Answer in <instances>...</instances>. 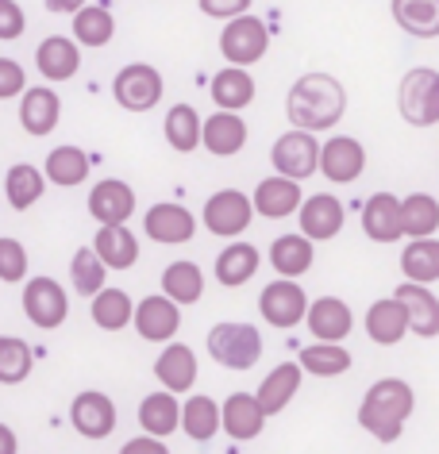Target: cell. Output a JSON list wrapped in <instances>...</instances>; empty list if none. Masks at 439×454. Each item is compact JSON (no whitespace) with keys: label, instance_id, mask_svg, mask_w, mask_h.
Wrapping results in <instances>:
<instances>
[{"label":"cell","instance_id":"cell-1","mask_svg":"<svg viewBox=\"0 0 439 454\" xmlns=\"http://www.w3.org/2000/svg\"><path fill=\"white\" fill-rule=\"evenodd\" d=\"M286 116L297 131H332L340 128V120L347 116V89L340 77L332 74H305L289 85L286 93Z\"/></svg>","mask_w":439,"mask_h":454},{"label":"cell","instance_id":"cell-2","mask_svg":"<svg viewBox=\"0 0 439 454\" xmlns=\"http://www.w3.org/2000/svg\"><path fill=\"white\" fill-rule=\"evenodd\" d=\"M412 412H416L412 385L404 378H381L363 393V404H358V427L378 442H397Z\"/></svg>","mask_w":439,"mask_h":454},{"label":"cell","instance_id":"cell-3","mask_svg":"<svg viewBox=\"0 0 439 454\" xmlns=\"http://www.w3.org/2000/svg\"><path fill=\"white\" fill-rule=\"evenodd\" d=\"M208 355L212 362H220L223 370H251L263 358V335H258L255 324H239V320H223L208 332Z\"/></svg>","mask_w":439,"mask_h":454},{"label":"cell","instance_id":"cell-4","mask_svg":"<svg viewBox=\"0 0 439 454\" xmlns=\"http://www.w3.org/2000/svg\"><path fill=\"white\" fill-rule=\"evenodd\" d=\"M397 112L412 128H435L439 123V70L412 66L397 85Z\"/></svg>","mask_w":439,"mask_h":454},{"label":"cell","instance_id":"cell-5","mask_svg":"<svg viewBox=\"0 0 439 454\" xmlns=\"http://www.w3.org/2000/svg\"><path fill=\"white\" fill-rule=\"evenodd\" d=\"M270 51V27L263 24L258 16H239L231 20V24H223L220 31V54L228 66H239V70H247V66H258L266 59Z\"/></svg>","mask_w":439,"mask_h":454},{"label":"cell","instance_id":"cell-6","mask_svg":"<svg viewBox=\"0 0 439 454\" xmlns=\"http://www.w3.org/2000/svg\"><path fill=\"white\" fill-rule=\"evenodd\" d=\"M162 93H166V82H162V74L154 70L151 62L123 66V70L116 74V82H112V97H116V105L123 112H151V108H159Z\"/></svg>","mask_w":439,"mask_h":454},{"label":"cell","instance_id":"cell-7","mask_svg":"<svg viewBox=\"0 0 439 454\" xmlns=\"http://www.w3.org/2000/svg\"><path fill=\"white\" fill-rule=\"evenodd\" d=\"M270 162H274V174L278 177H289V181H305L312 177L320 169V143H317V135H309V131H286V135H278L274 146H270Z\"/></svg>","mask_w":439,"mask_h":454},{"label":"cell","instance_id":"cell-8","mask_svg":"<svg viewBox=\"0 0 439 454\" xmlns=\"http://www.w3.org/2000/svg\"><path fill=\"white\" fill-rule=\"evenodd\" d=\"M200 223H205L212 235H220V239H239L247 227L255 223V204L239 189H220L205 200Z\"/></svg>","mask_w":439,"mask_h":454},{"label":"cell","instance_id":"cell-9","mask_svg":"<svg viewBox=\"0 0 439 454\" xmlns=\"http://www.w3.org/2000/svg\"><path fill=\"white\" fill-rule=\"evenodd\" d=\"M258 312H263V320L270 327H281V332H293L297 324H305L309 316V297L305 289L297 286V281H270V286H263V293H258Z\"/></svg>","mask_w":439,"mask_h":454},{"label":"cell","instance_id":"cell-10","mask_svg":"<svg viewBox=\"0 0 439 454\" xmlns=\"http://www.w3.org/2000/svg\"><path fill=\"white\" fill-rule=\"evenodd\" d=\"M131 327L143 343L166 347V343L177 339V332H182V309H177L170 297H162V293H151V297H143L139 304H135Z\"/></svg>","mask_w":439,"mask_h":454},{"label":"cell","instance_id":"cell-11","mask_svg":"<svg viewBox=\"0 0 439 454\" xmlns=\"http://www.w3.org/2000/svg\"><path fill=\"white\" fill-rule=\"evenodd\" d=\"M24 316L39 332H54L70 316V297L54 278H27L24 286Z\"/></svg>","mask_w":439,"mask_h":454},{"label":"cell","instance_id":"cell-12","mask_svg":"<svg viewBox=\"0 0 439 454\" xmlns=\"http://www.w3.org/2000/svg\"><path fill=\"white\" fill-rule=\"evenodd\" d=\"M320 174L332 185H355L366 174V146L355 135H328L320 143Z\"/></svg>","mask_w":439,"mask_h":454},{"label":"cell","instance_id":"cell-13","mask_svg":"<svg viewBox=\"0 0 439 454\" xmlns=\"http://www.w3.org/2000/svg\"><path fill=\"white\" fill-rule=\"evenodd\" d=\"M297 223H301V235H305L309 243H332L347 223V208L335 192H312V197L301 200Z\"/></svg>","mask_w":439,"mask_h":454},{"label":"cell","instance_id":"cell-14","mask_svg":"<svg viewBox=\"0 0 439 454\" xmlns=\"http://www.w3.org/2000/svg\"><path fill=\"white\" fill-rule=\"evenodd\" d=\"M70 424L74 431L82 439H108L112 431H116L120 424V416H116V404H112V396L108 393H100V389H82L70 401Z\"/></svg>","mask_w":439,"mask_h":454},{"label":"cell","instance_id":"cell-15","mask_svg":"<svg viewBox=\"0 0 439 454\" xmlns=\"http://www.w3.org/2000/svg\"><path fill=\"white\" fill-rule=\"evenodd\" d=\"M143 231L151 243H162V247H185L189 239L197 235V215L177 200H162V204H151L143 215Z\"/></svg>","mask_w":439,"mask_h":454},{"label":"cell","instance_id":"cell-16","mask_svg":"<svg viewBox=\"0 0 439 454\" xmlns=\"http://www.w3.org/2000/svg\"><path fill=\"white\" fill-rule=\"evenodd\" d=\"M305 324L317 343H343L355 332V312L343 297H317V301H309Z\"/></svg>","mask_w":439,"mask_h":454},{"label":"cell","instance_id":"cell-17","mask_svg":"<svg viewBox=\"0 0 439 454\" xmlns=\"http://www.w3.org/2000/svg\"><path fill=\"white\" fill-rule=\"evenodd\" d=\"M89 215L100 223V227H112V223H128L135 215V189L120 177H105L89 189Z\"/></svg>","mask_w":439,"mask_h":454},{"label":"cell","instance_id":"cell-18","mask_svg":"<svg viewBox=\"0 0 439 454\" xmlns=\"http://www.w3.org/2000/svg\"><path fill=\"white\" fill-rule=\"evenodd\" d=\"M301 200H305V192H301L297 181L289 177H263L251 192V204H255V215H263V220H289V215H297Z\"/></svg>","mask_w":439,"mask_h":454},{"label":"cell","instance_id":"cell-19","mask_svg":"<svg viewBox=\"0 0 439 454\" xmlns=\"http://www.w3.org/2000/svg\"><path fill=\"white\" fill-rule=\"evenodd\" d=\"M363 231L370 243H401L404 231H401V197L393 192H374L366 204H363Z\"/></svg>","mask_w":439,"mask_h":454},{"label":"cell","instance_id":"cell-20","mask_svg":"<svg viewBox=\"0 0 439 454\" xmlns=\"http://www.w3.org/2000/svg\"><path fill=\"white\" fill-rule=\"evenodd\" d=\"M154 378H159V385L166 393H189L197 385V355H193V347H185V343H166L162 347V355L154 358Z\"/></svg>","mask_w":439,"mask_h":454},{"label":"cell","instance_id":"cell-21","mask_svg":"<svg viewBox=\"0 0 439 454\" xmlns=\"http://www.w3.org/2000/svg\"><path fill=\"white\" fill-rule=\"evenodd\" d=\"M247 120L239 112H212L200 128V146L216 158H235L247 146Z\"/></svg>","mask_w":439,"mask_h":454},{"label":"cell","instance_id":"cell-22","mask_svg":"<svg viewBox=\"0 0 439 454\" xmlns=\"http://www.w3.org/2000/svg\"><path fill=\"white\" fill-rule=\"evenodd\" d=\"M393 297L401 301L404 316H409V332L412 335H420V339H435L439 335V297L432 289L404 281V286L393 289Z\"/></svg>","mask_w":439,"mask_h":454},{"label":"cell","instance_id":"cell-23","mask_svg":"<svg viewBox=\"0 0 439 454\" xmlns=\"http://www.w3.org/2000/svg\"><path fill=\"white\" fill-rule=\"evenodd\" d=\"M263 427H266V412L258 408L255 393H231L220 404V431H228V439L251 442L263 435Z\"/></svg>","mask_w":439,"mask_h":454},{"label":"cell","instance_id":"cell-24","mask_svg":"<svg viewBox=\"0 0 439 454\" xmlns=\"http://www.w3.org/2000/svg\"><path fill=\"white\" fill-rule=\"evenodd\" d=\"M301 381H305V370H301L297 362H278V366L266 373L263 385H258V393H255V401L266 412V419L278 416V412H286L289 401L301 389Z\"/></svg>","mask_w":439,"mask_h":454},{"label":"cell","instance_id":"cell-25","mask_svg":"<svg viewBox=\"0 0 439 454\" xmlns=\"http://www.w3.org/2000/svg\"><path fill=\"white\" fill-rule=\"evenodd\" d=\"M59 120H62V100H59L54 89L35 85L20 97V123H24L27 135L43 139V135H51L54 128H59Z\"/></svg>","mask_w":439,"mask_h":454},{"label":"cell","instance_id":"cell-26","mask_svg":"<svg viewBox=\"0 0 439 454\" xmlns=\"http://www.w3.org/2000/svg\"><path fill=\"white\" fill-rule=\"evenodd\" d=\"M35 70L47 82H70L82 70V47L70 35H47L35 51Z\"/></svg>","mask_w":439,"mask_h":454},{"label":"cell","instance_id":"cell-27","mask_svg":"<svg viewBox=\"0 0 439 454\" xmlns=\"http://www.w3.org/2000/svg\"><path fill=\"white\" fill-rule=\"evenodd\" d=\"M93 254L105 262L108 270H131L139 262V239L128 223H112V227H97L93 235Z\"/></svg>","mask_w":439,"mask_h":454},{"label":"cell","instance_id":"cell-28","mask_svg":"<svg viewBox=\"0 0 439 454\" xmlns=\"http://www.w3.org/2000/svg\"><path fill=\"white\" fill-rule=\"evenodd\" d=\"M139 427L143 435L151 439H170L177 427H182V401L174 393H146L139 401Z\"/></svg>","mask_w":439,"mask_h":454},{"label":"cell","instance_id":"cell-29","mask_svg":"<svg viewBox=\"0 0 439 454\" xmlns=\"http://www.w3.org/2000/svg\"><path fill=\"white\" fill-rule=\"evenodd\" d=\"M312 262H317V243H309L305 235H278L274 243H270V266L278 270V278L286 281H297L305 278Z\"/></svg>","mask_w":439,"mask_h":454},{"label":"cell","instance_id":"cell-30","mask_svg":"<svg viewBox=\"0 0 439 454\" xmlns=\"http://www.w3.org/2000/svg\"><path fill=\"white\" fill-rule=\"evenodd\" d=\"M366 335L378 347H397L409 335V316H404L397 297H381L366 309Z\"/></svg>","mask_w":439,"mask_h":454},{"label":"cell","instance_id":"cell-31","mask_svg":"<svg viewBox=\"0 0 439 454\" xmlns=\"http://www.w3.org/2000/svg\"><path fill=\"white\" fill-rule=\"evenodd\" d=\"M258 266H263V254H258V247L251 243H228L223 251L216 254V266H212V274H216V281L223 289H239L247 286Z\"/></svg>","mask_w":439,"mask_h":454},{"label":"cell","instance_id":"cell-32","mask_svg":"<svg viewBox=\"0 0 439 454\" xmlns=\"http://www.w3.org/2000/svg\"><path fill=\"white\" fill-rule=\"evenodd\" d=\"M208 93H212V100H216V108H220V112H243L247 105H255L258 85H255L251 70L228 66V70H220L216 77H212Z\"/></svg>","mask_w":439,"mask_h":454},{"label":"cell","instance_id":"cell-33","mask_svg":"<svg viewBox=\"0 0 439 454\" xmlns=\"http://www.w3.org/2000/svg\"><path fill=\"white\" fill-rule=\"evenodd\" d=\"M162 297H170L177 309H185V304H197L205 297V270L197 262H189V258H177L162 270Z\"/></svg>","mask_w":439,"mask_h":454},{"label":"cell","instance_id":"cell-34","mask_svg":"<svg viewBox=\"0 0 439 454\" xmlns=\"http://www.w3.org/2000/svg\"><path fill=\"white\" fill-rule=\"evenodd\" d=\"M89 154L82 151V146L66 143V146H54V151L47 154V166H43V177H47V185H59V189H77L85 185L89 177Z\"/></svg>","mask_w":439,"mask_h":454},{"label":"cell","instance_id":"cell-35","mask_svg":"<svg viewBox=\"0 0 439 454\" xmlns=\"http://www.w3.org/2000/svg\"><path fill=\"white\" fill-rule=\"evenodd\" d=\"M397 27L412 39H439V0H389Z\"/></svg>","mask_w":439,"mask_h":454},{"label":"cell","instance_id":"cell-36","mask_svg":"<svg viewBox=\"0 0 439 454\" xmlns=\"http://www.w3.org/2000/svg\"><path fill=\"white\" fill-rule=\"evenodd\" d=\"M401 231H404V239H435L439 200L432 192H409L401 200Z\"/></svg>","mask_w":439,"mask_h":454},{"label":"cell","instance_id":"cell-37","mask_svg":"<svg viewBox=\"0 0 439 454\" xmlns=\"http://www.w3.org/2000/svg\"><path fill=\"white\" fill-rule=\"evenodd\" d=\"M43 192H47V177H43L39 166L16 162V166L4 174V197H8V204H12L16 212L35 208V204L43 200Z\"/></svg>","mask_w":439,"mask_h":454},{"label":"cell","instance_id":"cell-38","mask_svg":"<svg viewBox=\"0 0 439 454\" xmlns=\"http://www.w3.org/2000/svg\"><path fill=\"white\" fill-rule=\"evenodd\" d=\"M89 316H93V324L100 327V332H123V327H131L135 301L123 289L105 286L93 301H89Z\"/></svg>","mask_w":439,"mask_h":454},{"label":"cell","instance_id":"cell-39","mask_svg":"<svg viewBox=\"0 0 439 454\" xmlns=\"http://www.w3.org/2000/svg\"><path fill=\"white\" fill-rule=\"evenodd\" d=\"M351 350L343 343H312V347H301L297 355V366L309 373V378H343L351 370Z\"/></svg>","mask_w":439,"mask_h":454},{"label":"cell","instance_id":"cell-40","mask_svg":"<svg viewBox=\"0 0 439 454\" xmlns=\"http://www.w3.org/2000/svg\"><path fill=\"white\" fill-rule=\"evenodd\" d=\"M200 128H205V120H200V112L193 105H174L166 112L162 135H166V143H170V151L193 154L200 146Z\"/></svg>","mask_w":439,"mask_h":454},{"label":"cell","instance_id":"cell-41","mask_svg":"<svg viewBox=\"0 0 439 454\" xmlns=\"http://www.w3.org/2000/svg\"><path fill=\"white\" fill-rule=\"evenodd\" d=\"M401 274L412 286H435L439 281V239H409L401 251Z\"/></svg>","mask_w":439,"mask_h":454},{"label":"cell","instance_id":"cell-42","mask_svg":"<svg viewBox=\"0 0 439 454\" xmlns=\"http://www.w3.org/2000/svg\"><path fill=\"white\" fill-rule=\"evenodd\" d=\"M112 35H116V16L108 12L105 4H85L82 12L74 16V43L89 51L108 47Z\"/></svg>","mask_w":439,"mask_h":454},{"label":"cell","instance_id":"cell-43","mask_svg":"<svg viewBox=\"0 0 439 454\" xmlns=\"http://www.w3.org/2000/svg\"><path fill=\"white\" fill-rule=\"evenodd\" d=\"M182 431L193 442H208L220 431V404L205 393H193L189 401H182Z\"/></svg>","mask_w":439,"mask_h":454},{"label":"cell","instance_id":"cell-44","mask_svg":"<svg viewBox=\"0 0 439 454\" xmlns=\"http://www.w3.org/2000/svg\"><path fill=\"white\" fill-rule=\"evenodd\" d=\"M70 281H74V293L93 301L100 289L108 286V266L93 254V247H77L74 258H70Z\"/></svg>","mask_w":439,"mask_h":454},{"label":"cell","instance_id":"cell-45","mask_svg":"<svg viewBox=\"0 0 439 454\" xmlns=\"http://www.w3.org/2000/svg\"><path fill=\"white\" fill-rule=\"evenodd\" d=\"M31 347L20 335H0V385H20L31 378Z\"/></svg>","mask_w":439,"mask_h":454},{"label":"cell","instance_id":"cell-46","mask_svg":"<svg viewBox=\"0 0 439 454\" xmlns=\"http://www.w3.org/2000/svg\"><path fill=\"white\" fill-rule=\"evenodd\" d=\"M0 281L4 286L27 281V247L12 235H0Z\"/></svg>","mask_w":439,"mask_h":454},{"label":"cell","instance_id":"cell-47","mask_svg":"<svg viewBox=\"0 0 439 454\" xmlns=\"http://www.w3.org/2000/svg\"><path fill=\"white\" fill-rule=\"evenodd\" d=\"M27 93V74L16 59H0V100H16Z\"/></svg>","mask_w":439,"mask_h":454},{"label":"cell","instance_id":"cell-48","mask_svg":"<svg viewBox=\"0 0 439 454\" xmlns=\"http://www.w3.org/2000/svg\"><path fill=\"white\" fill-rule=\"evenodd\" d=\"M255 0H197V8L205 12L208 20H223V24H231V20H239L251 12Z\"/></svg>","mask_w":439,"mask_h":454},{"label":"cell","instance_id":"cell-49","mask_svg":"<svg viewBox=\"0 0 439 454\" xmlns=\"http://www.w3.org/2000/svg\"><path fill=\"white\" fill-rule=\"evenodd\" d=\"M27 31V16L16 0H0V43H12Z\"/></svg>","mask_w":439,"mask_h":454},{"label":"cell","instance_id":"cell-50","mask_svg":"<svg viewBox=\"0 0 439 454\" xmlns=\"http://www.w3.org/2000/svg\"><path fill=\"white\" fill-rule=\"evenodd\" d=\"M120 454H170V447H166V439L139 435V439H128V442H123Z\"/></svg>","mask_w":439,"mask_h":454},{"label":"cell","instance_id":"cell-51","mask_svg":"<svg viewBox=\"0 0 439 454\" xmlns=\"http://www.w3.org/2000/svg\"><path fill=\"white\" fill-rule=\"evenodd\" d=\"M47 4V12H59V16H77L89 0H43Z\"/></svg>","mask_w":439,"mask_h":454},{"label":"cell","instance_id":"cell-52","mask_svg":"<svg viewBox=\"0 0 439 454\" xmlns=\"http://www.w3.org/2000/svg\"><path fill=\"white\" fill-rule=\"evenodd\" d=\"M0 454H20V439L8 424H0Z\"/></svg>","mask_w":439,"mask_h":454}]
</instances>
